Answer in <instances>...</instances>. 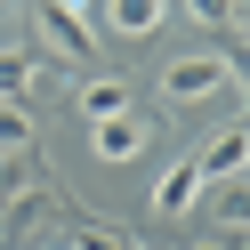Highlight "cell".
Wrapping results in <instances>:
<instances>
[{
	"label": "cell",
	"mask_w": 250,
	"mask_h": 250,
	"mask_svg": "<svg viewBox=\"0 0 250 250\" xmlns=\"http://www.w3.org/2000/svg\"><path fill=\"white\" fill-rule=\"evenodd\" d=\"M242 97V65H234L226 49H186L162 65V105H210V97Z\"/></svg>",
	"instance_id": "cell-1"
},
{
	"label": "cell",
	"mask_w": 250,
	"mask_h": 250,
	"mask_svg": "<svg viewBox=\"0 0 250 250\" xmlns=\"http://www.w3.org/2000/svg\"><path fill=\"white\" fill-rule=\"evenodd\" d=\"M33 33L49 41L65 65H89V57H97V17H89V0H41V8H33Z\"/></svg>",
	"instance_id": "cell-2"
},
{
	"label": "cell",
	"mask_w": 250,
	"mask_h": 250,
	"mask_svg": "<svg viewBox=\"0 0 250 250\" xmlns=\"http://www.w3.org/2000/svg\"><path fill=\"white\" fill-rule=\"evenodd\" d=\"M49 81H57V65L41 49H0V105H33Z\"/></svg>",
	"instance_id": "cell-3"
},
{
	"label": "cell",
	"mask_w": 250,
	"mask_h": 250,
	"mask_svg": "<svg viewBox=\"0 0 250 250\" xmlns=\"http://www.w3.org/2000/svg\"><path fill=\"white\" fill-rule=\"evenodd\" d=\"M153 146V121L146 113H113V121H89V153L97 162H137Z\"/></svg>",
	"instance_id": "cell-4"
},
{
	"label": "cell",
	"mask_w": 250,
	"mask_h": 250,
	"mask_svg": "<svg viewBox=\"0 0 250 250\" xmlns=\"http://www.w3.org/2000/svg\"><path fill=\"white\" fill-rule=\"evenodd\" d=\"M202 194H210V178H202L194 162H169L162 178H153V218H186Z\"/></svg>",
	"instance_id": "cell-5"
},
{
	"label": "cell",
	"mask_w": 250,
	"mask_h": 250,
	"mask_svg": "<svg viewBox=\"0 0 250 250\" xmlns=\"http://www.w3.org/2000/svg\"><path fill=\"white\" fill-rule=\"evenodd\" d=\"M194 169H202L210 186H218V178H242V169H250V129H242V121H226V129L194 153Z\"/></svg>",
	"instance_id": "cell-6"
},
{
	"label": "cell",
	"mask_w": 250,
	"mask_h": 250,
	"mask_svg": "<svg viewBox=\"0 0 250 250\" xmlns=\"http://www.w3.org/2000/svg\"><path fill=\"white\" fill-rule=\"evenodd\" d=\"M73 113H81V121H113V113H129V81H121V73H89V81L73 89Z\"/></svg>",
	"instance_id": "cell-7"
},
{
	"label": "cell",
	"mask_w": 250,
	"mask_h": 250,
	"mask_svg": "<svg viewBox=\"0 0 250 250\" xmlns=\"http://www.w3.org/2000/svg\"><path fill=\"white\" fill-rule=\"evenodd\" d=\"M169 17V0H105V24H113L121 41H153Z\"/></svg>",
	"instance_id": "cell-8"
},
{
	"label": "cell",
	"mask_w": 250,
	"mask_h": 250,
	"mask_svg": "<svg viewBox=\"0 0 250 250\" xmlns=\"http://www.w3.org/2000/svg\"><path fill=\"white\" fill-rule=\"evenodd\" d=\"M202 202H210L218 234H226V242H242V226H250V186H242V178H218V186H210Z\"/></svg>",
	"instance_id": "cell-9"
},
{
	"label": "cell",
	"mask_w": 250,
	"mask_h": 250,
	"mask_svg": "<svg viewBox=\"0 0 250 250\" xmlns=\"http://www.w3.org/2000/svg\"><path fill=\"white\" fill-rule=\"evenodd\" d=\"M33 113H24V105H0V162H24V153H33Z\"/></svg>",
	"instance_id": "cell-10"
},
{
	"label": "cell",
	"mask_w": 250,
	"mask_h": 250,
	"mask_svg": "<svg viewBox=\"0 0 250 250\" xmlns=\"http://www.w3.org/2000/svg\"><path fill=\"white\" fill-rule=\"evenodd\" d=\"M186 17L210 33H242V0H186Z\"/></svg>",
	"instance_id": "cell-11"
},
{
	"label": "cell",
	"mask_w": 250,
	"mask_h": 250,
	"mask_svg": "<svg viewBox=\"0 0 250 250\" xmlns=\"http://www.w3.org/2000/svg\"><path fill=\"white\" fill-rule=\"evenodd\" d=\"M65 250H129V234H113V226H73Z\"/></svg>",
	"instance_id": "cell-12"
},
{
	"label": "cell",
	"mask_w": 250,
	"mask_h": 250,
	"mask_svg": "<svg viewBox=\"0 0 250 250\" xmlns=\"http://www.w3.org/2000/svg\"><path fill=\"white\" fill-rule=\"evenodd\" d=\"M186 250H242V242H226V234H210V242H186Z\"/></svg>",
	"instance_id": "cell-13"
},
{
	"label": "cell",
	"mask_w": 250,
	"mask_h": 250,
	"mask_svg": "<svg viewBox=\"0 0 250 250\" xmlns=\"http://www.w3.org/2000/svg\"><path fill=\"white\" fill-rule=\"evenodd\" d=\"M8 250H33V242H8Z\"/></svg>",
	"instance_id": "cell-14"
},
{
	"label": "cell",
	"mask_w": 250,
	"mask_h": 250,
	"mask_svg": "<svg viewBox=\"0 0 250 250\" xmlns=\"http://www.w3.org/2000/svg\"><path fill=\"white\" fill-rule=\"evenodd\" d=\"M129 250H137V242H129Z\"/></svg>",
	"instance_id": "cell-15"
}]
</instances>
